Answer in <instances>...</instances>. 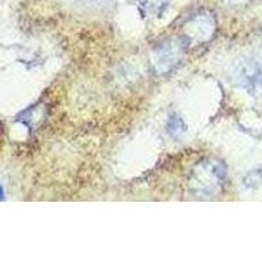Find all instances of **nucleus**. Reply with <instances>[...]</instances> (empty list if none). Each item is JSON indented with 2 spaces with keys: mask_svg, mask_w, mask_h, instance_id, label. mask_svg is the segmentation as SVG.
I'll use <instances>...</instances> for the list:
<instances>
[{
  "mask_svg": "<svg viewBox=\"0 0 262 262\" xmlns=\"http://www.w3.org/2000/svg\"><path fill=\"white\" fill-rule=\"evenodd\" d=\"M0 200H3V189L0 186Z\"/></svg>",
  "mask_w": 262,
  "mask_h": 262,
  "instance_id": "1",
  "label": "nucleus"
}]
</instances>
